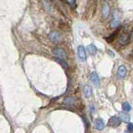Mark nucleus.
Returning a JSON list of instances; mask_svg holds the SVG:
<instances>
[{
  "label": "nucleus",
  "instance_id": "obj_9",
  "mask_svg": "<svg viewBox=\"0 0 133 133\" xmlns=\"http://www.w3.org/2000/svg\"><path fill=\"white\" fill-rule=\"evenodd\" d=\"M118 75L121 78H124L126 75V68L124 65H121L118 69Z\"/></svg>",
  "mask_w": 133,
  "mask_h": 133
},
{
  "label": "nucleus",
  "instance_id": "obj_17",
  "mask_svg": "<svg viewBox=\"0 0 133 133\" xmlns=\"http://www.w3.org/2000/svg\"><path fill=\"white\" fill-rule=\"evenodd\" d=\"M66 3L68 4H70V6L73 7V8H75V6H76V2L74 1V0H71V1H67Z\"/></svg>",
  "mask_w": 133,
  "mask_h": 133
},
{
  "label": "nucleus",
  "instance_id": "obj_10",
  "mask_svg": "<svg viewBox=\"0 0 133 133\" xmlns=\"http://www.w3.org/2000/svg\"><path fill=\"white\" fill-rule=\"evenodd\" d=\"M92 94V90H91V88L89 86V85H85L84 87V95L86 98H89Z\"/></svg>",
  "mask_w": 133,
  "mask_h": 133
},
{
  "label": "nucleus",
  "instance_id": "obj_11",
  "mask_svg": "<svg viewBox=\"0 0 133 133\" xmlns=\"http://www.w3.org/2000/svg\"><path fill=\"white\" fill-rule=\"evenodd\" d=\"M87 49H88L89 53L90 54H92V55H95L96 54V52H97V49H96V47L94 45V44H90V45L88 46Z\"/></svg>",
  "mask_w": 133,
  "mask_h": 133
},
{
  "label": "nucleus",
  "instance_id": "obj_2",
  "mask_svg": "<svg viewBox=\"0 0 133 133\" xmlns=\"http://www.w3.org/2000/svg\"><path fill=\"white\" fill-rule=\"evenodd\" d=\"M53 54L55 55L58 59H64L66 58V54L64 52V49H62L60 48H56L53 49Z\"/></svg>",
  "mask_w": 133,
  "mask_h": 133
},
{
  "label": "nucleus",
  "instance_id": "obj_8",
  "mask_svg": "<svg viewBox=\"0 0 133 133\" xmlns=\"http://www.w3.org/2000/svg\"><path fill=\"white\" fill-rule=\"evenodd\" d=\"M102 14L106 18L108 17L109 14H110V7H109V5L106 3H105L102 5Z\"/></svg>",
  "mask_w": 133,
  "mask_h": 133
},
{
  "label": "nucleus",
  "instance_id": "obj_14",
  "mask_svg": "<svg viewBox=\"0 0 133 133\" xmlns=\"http://www.w3.org/2000/svg\"><path fill=\"white\" fill-rule=\"evenodd\" d=\"M55 60L58 62V63L60 64L61 66H63L64 68H65V69L67 68V63H66L65 61H64V59H58V58H57V59H55Z\"/></svg>",
  "mask_w": 133,
  "mask_h": 133
},
{
  "label": "nucleus",
  "instance_id": "obj_12",
  "mask_svg": "<svg viewBox=\"0 0 133 133\" xmlns=\"http://www.w3.org/2000/svg\"><path fill=\"white\" fill-rule=\"evenodd\" d=\"M120 119H121V121L127 123V122L130 121V116L127 113H122L120 116Z\"/></svg>",
  "mask_w": 133,
  "mask_h": 133
},
{
  "label": "nucleus",
  "instance_id": "obj_16",
  "mask_svg": "<svg viewBox=\"0 0 133 133\" xmlns=\"http://www.w3.org/2000/svg\"><path fill=\"white\" fill-rule=\"evenodd\" d=\"M127 131L129 133H133V123H129L127 126Z\"/></svg>",
  "mask_w": 133,
  "mask_h": 133
},
{
  "label": "nucleus",
  "instance_id": "obj_7",
  "mask_svg": "<svg viewBox=\"0 0 133 133\" xmlns=\"http://www.w3.org/2000/svg\"><path fill=\"white\" fill-rule=\"evenodd\" d=\"M95 128L99 130V131H101V130H103L104 129V127H105V124H104V122L100 118H97L95 121Z\"/></svg>",
  "mask_w": 133,
  "mask_h": 133
},
{
  "label": "nucleus",
  "instance_id": "obj_13",
  "mask_svg": "<svg viewBox=\"0 0 133 133\" xmlns=\"http://www.w3.org/2000/svg\"><path fill=\"white\" fill-rule=\"evenodd\" d=\"M122 110L124 111H131V106H130V104L126 101V102H124L122 104Z\"/></svg>",
  "mask_w": 133,
  "mask_h": 133
},
{
  "label": "nucleus",
  "instance_id": "obj_15",
  "mask_svg": "<svg viewBox=\"0 0 133 133\" xmlns=\"http://www.w3.org/2000/svg\"><path fill=\"white\" fill-rule=\"evenodd\" d=\"M75 102V100L74 98H71V97H69V98H66L65 100H64V103L66 104L68 106H71L73 105Z\"/></svg>",
  "mask_w": 133,
  "mask_h": 133
},
{
  "label": "nucleus",
  "instance_id": "obj_6",
  "mask_svg": "<svg viewBox=\"0 0 133 133\" xmlns=\"http://www.w3.org/2000/svg\"><path fill=\"white\" fill-rule=\"evenodd\" d=\"M90 80L91 82L93 83L95 86L99 87L101 85V82H100V78H99L98 75L96 74V72H92L90 75Z\"/></svg>",
  "mask_w": 133,
  "mask_h": 133
},
{
  "label": "nucleus",
  "instance_id": "obj_1",
  "mask_svg": "<svg viewBox=\"0 0 133 133\" xmlns=\"http://www.w3.org/2000/svg\"><path fill=\"white\" fill-rule=\"evenodd\" d=\"M121 119H120V117H117L116 116H111L108 121L109 126L111 127H114V128L118 127L120 125H121Z\"/></svg>",
  "mask_w": 133,
  "mask_h": 133
},
{
  "label": "nucleus",
  "instance_id": "obj_5",
  "mask_svg": "<svg viewBox=\"0 0 133 133\" xmlns=\"http://www.w3.org/2000/svg\"><path fill=\"white\" fill-rule=\"evenodd\" d=\"M130 42V35L128 34H124L121 36H120V38L118 39V43L121 45H126Z\"/></svg>",
  "mask_w": 133,
  "mask_h": 133
},
{
  "label": "nucleus",
  "instance_id": "obj_3",
  "mask_svg": "<svg viewBox=\"0 0 133 133\" xmlns=\"http://www.w3.org/2000/svg\"><path fill=\"white\" fill-rule=\"evenodd\" d=\"M78 56H79L80 59L81 61H85L86 59V52H85V49L82 45L78 46Z\"/></svg>",
  "mask_w": 133,
  "mask_h": 133
},
{
  "label": "nucleus",
  "instance_id": "obj_4",
  "mask_svg": "<svg viewBox=\"0 0 133 133\" xmlns=\"http://www.w3.org/2000/svg\"><path fill=\"white\" fill-rule=\"evenodd\" d=\"M49 38L52 42H54V43H58L59 41L61 40V35L60 33L59 32H52L50 33V35H49Z\"/></svg>",
  "mask_w": 133,
  "mask_h": 133
}]
</instances>
